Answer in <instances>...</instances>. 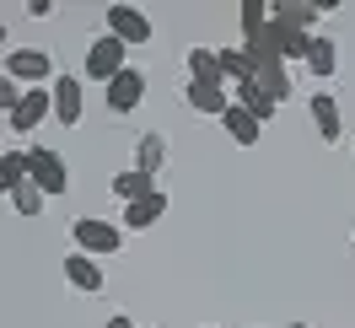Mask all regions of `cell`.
<instances>
[{
	"instance_id": "obj_20",
	"label": "cell",
	"mask_w": 355,
	"mask_h": 328,
	"mask_svg": "<svg viewBox=\"0 0 355 328\" xmlns=\"http://www.w3.org/2000/svg\"><path fill=\"white\" fill-rule=\"evenodd\" d=\"M189 81H226L221 49H189Z\"/></svg>"
},
{
	"instance_id": "obj_16",
	"label": "cell",
	"mask_w": 355,
	"mask_h": 328,
	"mask_svg": "<svg viewBox=\"0 0 355 328\" xmlns=\"http://www.w3.org/2000/svg\"><path fill=\"white\" fill-rule=\"evenodd\" d=\"M259 87L286 108V97H291V70H286V60H259V76H253Z\"/></svg>"
},
{
	"instance_id": "obj_7",
	"label": "cell",
	"mask_w": 355,
	"mask_h": 328,
	"mask_svg": "<svg viewBox=\"0 0 355 328\" xmlns=\"http://www.w3.org/2000/svg\"><path fill=\"white\" fill-rule=\"evenodd\" d=\"M237 97H232V87L226 81H189V108L194 113H210V119H226V108H232Z\"/></svg>"
},
{
	"instance_id": "obj_25",
	"label": "cell",
	"mask_w": 355,
	"mask_h": 328,
	"mask_svg": "<svg viewBox=\"0 0 355 328\" xmlns=\"http://www.w3.org/2000/svg\"><path fill=\"white\" fill-rule=\"evenodd\" d=\"M103 328H135V323H130V318H124V312H113V318H108V323H103Z\"/></svg>"
},
{
	"instance_id": "obj_19",
	"label": "cell",
	"mask_w": 355,
	"mask_h": 328,
	"mask_svg": "<svg viewBox=\"0 0 355 328\" xmlns=\"http://www.w3.org/2000/svg\"><path fill=\"white\" fill-rule=\"evenodd\" d=\"M135 167H140V173H162V167H167V140H162V135H140V146H135Z\"/></svg>"
},
{
	"instance_id": "obj_9",
	"label": "cell",
	"mask_w": 355,
	"mask_h": 328,
	"mask_svg": "<svg viewBox=\"0 0 355 328\" xmlns=\"http://www.w3.org/2000/svg\"><path fill=\"white\" fill-rule=\"evenodd\" d=\"M103 92H108V113H135L140 97H146V76H140V70H124V76H113Z\"/></svg>"
},
{
	"instance_id": "obj_2",
	"label": "cell",
	"mask_w": 355,
	"mask_h": 328,
	"mask_svg": "<svg viewBox=\"0 0 355 328\" xmlns=\"http://www.w3.org/2000/svg\"><path fill=\"white\" fill-rule=\"evenodd\" d=\"M27 167H33V183L44 189V194H70V167L60 151H49V146H27Z\"/></svg>"
},
{
	"instance_id": "obj_22",
	"label": "cell",
	"mask_w": 355,
	"mask_h": 328,
	"mask_svg": "<svg viewBox=\"0 0 355 328\" xmlns=\"http://www.w3.org/2000/svg\"><path fill=\"white\" fill-rule=\"evenodd\" d=\"M27 178H33V167H27V151H6V162H0V183H6V194H11V189H22Z\"/></svg>"
},
{
	"instance_id": "obj_4",
	"label": "cell",
	"mask_w": 355,
	"mask_h": 328,
	"mask_svg": "<svg viewBox=\"0 0 355 328\" xmlns=\"http://www.w3.org/2000/svg\"><path fill=\"white\" fill-rule=\"evenodd\" d=\"M124 49L130 44H119V38H113V33H103V38H97V44L87 49V81H103V87H108L113 76H124Z\"/></svg>"
},
{
	"instance_id": "obj_8",
	"label": "cell",
	"mask_w": 355,
	"mask_h": 328,
	"mask_svg": "<svg viewBox=\"0 0 355 328\" xmlns=\"http://www.w3.org/2000/svg\"><path fill=\"white\" fill-rule=\"evenodd\" d=\"M81 113H87V92H81V81H76V76H60V81H54V119H60L65 130H76Z\"/></svg>"
},
{
	"instance_id": "obj_6",
	"label": "cell",
	"mask_w": 355,
	"mask_h": 328,
	"mask_svg": "<svg viewBox=\"0 0 355 328\" xmlns=\"http://www.w3.org/2000/svg\"><path fill=\"white\" fill-rule=\"evenodd\" d=\"M49 113H54V87H27L22 103L6 113V124H11V130H38Z\"/></svg>"
},
{
	"instance_id": "obj_1",
	"label": "cell",
	"mask_w": 355,
	"mask_h": 328,
	"mask_svg": "<svg viewBox=\"0 0 355 328\" xmlns=\"http://www.w3.org/2000/svg\"><path fill=\"white\" fill-rule=\"evenodd\" d=\"M70 242H76V253H92V259H119V253H124V226L81 216L70 226Z\"/></svg>"
},
{
	"instance_id": "obj_14",
	"label": "cell",
	"mask_w": 355,
	"mask_h": 328,
	"mask_svg": "<svg viewBox=\"0 0 355 328\" xmlns=\"http://www.w3.org/2000/svg\"><path fill=\"white\" fill-rule=\"evenodd\" d=\"M232 97H237V103H243V108L253 113L259 124H269V119L280 113V103H275V97H269V92L259 87V81H243V87H232Z\"/></svg>"
},
{
	"instance_id": "obj_24",
	"label": "cell",
	"mask_w": 355,
	"mask_h": 328,
	"mask_svg": "<svg viewBox=\"0 0 355 328\" xmlns=\"http://www.w3.org/2000/svg\"><path fill=\"white\" fill-rule=\"evenodd\" d=\"M264 27H269V6L264 0H243V38L264 33Z\"/></svg>"
},
{
	"instance_id": "obj_11",
	"label": "cell",
	"mask_w": 355,
	"mask_h": 328,
	"mask_svg": "<svg viewBox=\"0 0 355 328\" xmlns=\"http://www.w3.org/2000/svg\"><path fill=\"white\" fill-rule=\"evenodd\" d=\"M307 108H312V124H318V135H323V140L334 146V140L345 135V119H339V103H334L329 92H312V103H307Z\"/></svg>"
},
{
	"instance_id": "obj_15",
	"label": "cell",
	"mask_w": 355,
	"mask_h": 328,
	"mask_svg": "<svg viewBox=\"0 0 355 328\" xmlns=\"http://www.w3.org/2000/svg\"><path fill=\"white\" fill-rule=\"evenodd\" d=\"M221 124H226V135H232L237 146H259V135H264V124H259V119H253V113H248L243 103H232Z\"/></svg>"
},
{
	"instance_id": "obj_18",
	"label": "cell",
	"mask_w": 355,
	"mask_h": 328,
	"mask_svg": "<svg viewBox=\"0 0 355 328\" xmlns=\"http://www.w3.org/2000/svg\"><path fill=\"white\" fill-rule=\"evenodd\" d=\"M221 76H226V87H243V81L259 76V60L248 49H221Z\"/></svg>"
},
{
	"instance_id": "obj_17",
	"label": "cell",
	"mask_w": 355,
	"mask_h": 328,
	"mask_svg": "<svg viewBox=\"0 0 355 328\" xmlns=\"http://www.w3.org/2000/svg\"><path fill=\"white\" fill-rule=\"evenodd\" d=\"M113 194L124 199V205H140V199H151V194H156V178H151V173H140V167H130V173L113 178Z\"/></svg>"
},
{
	"instance_id": "obj_10",
	"label": "cell",
	"mask_w": 355,
	"mask_h": 328,
	"mask_svg": "<svg viewBox=\"0 0 355 328\" xmlns=\"http://www.w3.org/2000/svg\"><path fill=\"white\" fill-rule=\"evenodd\" d=\"M65 280L76 285V291L97 296V291H103V264L92 259V253H65Z\"/></svg>"
},
{
	"instance_id": "obj_5",
	"label": "cell",
	"mask_w": 355,
	"mask_h": 328,
	"mask_svg": "<svg viewBox=\"0 0 355 328\" xmlns=\"http://www.w3.org/2000/svg\"><path fill=\"white\" fill-rule=\"evenodd\" d=\"M108 33L113 38H119V44H151L156 38V27H151V17H146V11H140V6H124V0H119V6H108Z\"/></svg>"
},
{
	"instance_id": "obj_12",
	"label": "cell",
	"mask_w": 355,
	"mask_h": 328,
	"mask_svg": "<svg viewBox=\"0 0 355 328\" xmlns=\"http://www.w3.org/2000/svg\"><path fill=\"white\" fill-rule=\"evenodd\" d=\"M162 216H167V194L156 189L151 199H140V205H124V232H146V226H156Z\"/></svg>"
},
{
	"instance_id": "obj_23",
	"label": "cell",
	"mask_w": 355,
	"mask_h": 328,
	"mask_svg": "<svg viewBox=\"0 0 355 328\" xmlns=\"http://www.w3.org/2000/svg\"><path fill=\"white\" fill-rule=\"evenodd\" d=\"M11 210H17V216H44V189L27 178L22 189H11Z\"/></svg>"
},
{
	"instance_id": "obj_3",
	"label": "cell",
	"mask_w": 355,
	"mask_h": 328,
	"mask_svg": "<svg viewBox=\"0 0 355 328\" xmlns=\"http://www.w3.org/2000/svg\"><path fill=\"white\" fill-rule=\"evenodd\" d=\"M6 76H11V81H17V87H54V81H60V76H54V60H49L44 49H11V54H6Z\"/></svg>"
},
{
	"instance_id": "obj_13",
	"label": "cell",
	"mask_w": 355,
	"mask_h": 328,
	"mask_svg": "<svg viewBox=\"0 0 355 328\" xmlns=\"http://www.w3.org/2000/svg\"><path fill=\"white\" fill-rule=\"evenodd\" d=\"M323 11H329V6H302V0H275V6H269V17H275V22L302 27V33H312V22H318Z\"/></svg>"
},
{
	"instance_id": "obj_26",
	"label": "cell",
	"mask_w": 355,
	"mask_h": 328,
	"mask_svg": "<svg viewBox=\"0 0 355 328\" xmlns=\"http://www.w3.org/2000/svg\"><path fill=\"white\" fill-rule=\"evenodd\" d=\"M280 328H312V323H280Z\"/></svg>"
},
{
	"instance_id": "obj_21",
	"label": "cell",
	"mask_w": 355,
	"mask_h": 328,
	"mask_svg": "<svg viewBox=\"0 0 355 328\" xmlns=\"http://www.w3.org/2000/svg\"><path fill=\"white\" fill-rule=\"evenodd\" d=\"M307 70H312V76H318V81H329L334 70H339V49H334V38H312Z\"/></svg>"
}]
</instances>
